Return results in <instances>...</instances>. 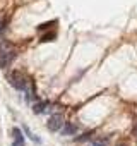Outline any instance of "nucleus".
Returning a JSON list of instances; mask_svg holds the SVG:
<instances>
[{
	"instance_id": "f257e3e1",
	"label": "nucleus",
	"mask_w": 137,
	"mask_h": 146,
	"mask_svg": "<svg viewBox=\"0 0 137 146\" xmlns=\"http://www.w3.org/2000/svg\"><path fill=\"white\" fill-rule=\"evenodd\" d=\"M16 57V52L9 41H0V67H7Z\"/></svg>"
},
{
	"instance_id": "f03ea898",
	"label": "nucleus",
	"mask_w": 137,
	"mask_h": 146,
	"mask_svg": "<svg viewBox=\"0 0 137 146\" xmlns=\"http://www.w3.org/2000/svg\"><path fill=\"white\" fill-rule=\"evenodd\" d=\"M63 117L60 115V113H57V115H51L50 117V120H48V129L51 131V132H58L62 127H63Z\"/></svg>"
},
{
	"instance_id": "7ed1b4c3",
	"label": "nucleus",
	"mask_w": 137,
	"mask_h": 146,
	"mask_svg": "<svg viewBox=\"0 0 137 146\" xmlns=\"http://www.w3.org/2000/svg\"><path fill=\"white\" fill-rule=\"evenodd\" d=\"M11 84L17 90H26L28 88V79L22 78L21 74H12L11 76Z\"/></svg>"
},
{
	"instance_id": "20e7f679",
	"label": "nucleus",
	"mask_w": 137,
	"mask_h": 146,
	"mask_svg": "<svg viewBox=\"0 0 137 146\" xmlns=\"http://www.w3.org/2000/svg\"><path fill=\"white\" fill-rule=\"evenodd\" d=\"M12 146H24V136H22V132H21V129H14V143H12Z\"/></svg>"
},
{
	"instance_id": "39448f33",
	"label": "nucleus",
	"mask_w": 137,
	"mask_h": 146,
	"mask_svg": "<svg viewBox=\"0 0 137 146\" xmlns=\"http://www.w3.org/2000/svg\"><path fill=\"white\" fill-rule=\"evenodd\" d=\"M76 131H77V127H76V125L67 124V125H65V129H63V134H65V136H70V134H74Z\"/></svg>"
},
{
	"instance_id": "423d86ee",
	"label": "nucleus",
	"mask_w": 137,
	"mask_h": 146,
	"mask_svg": "<svg viewBox=\"0 0 137 146\" xmlns=\"http://www.w3.org/2000/svg\"><path fill=\"white\" fill-rule=\"evenodd\" d=\"M45 107H46V103H45V102H41V103H36V105H34V113H43V112L46 110Z\"/></svg>"
},
{
	"instance_id": "0eeeda50",
	"label": "nucleus",
	"mask_w": 137,
	"mask_h": 146,
	"mask_svg": "<svg viewBox=\"0 0 137 146\" xmlns=\"http://www.w3.org/2000/svg\"><path fill=\"white\" fill-rule=\"evenodd\" d=\"M4 33V21H0V35Z\"/></svg>"
}]
</instances>
